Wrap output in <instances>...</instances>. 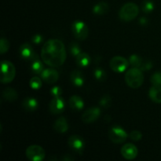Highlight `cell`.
Listing matches in <instances>:
<instances>
[{"label": "cell", "instance_id": "obj_1", "mask_svg": "<svg viewBox=\"0 0 161 161\" xmlns=\"http://www.w3.org/2000/svg\"><path fill=\"white\" fill-rule=\"evenodd\" d=\"M66 58L65 47L59 39H50L42 46L41 58L50 67H60L64 64Z\"/></svg>", "mask_w": 161, "mask_h": 161}, {"label": "cell", "instance_id": "obj_2", "mask_svg": "<svg viewBox=\"0 0 161 161\" xmlns=\"http://www.w3.org/2000/svg\"><path fill=\"white\" fill-rule=\"evenodd\" d=\"M125 82L130 87L137 89L142 85L144 82V75L138 68H131L125 74Z\"/></svg>", "mask_w": 161, "mask_h": 161}, {"label": "cell", "instance_id": "obj_3", "mask_svg": "<svg viewBox=\"0 0 161 161\" xmlns=\"http://www.w3.org/2000/svg\"><path fill=\"white\" fill-rule=\"evenodd\" d=\"M138 6L133 3H128L124 4L119 9V17L124 21H130L138 17Z\"/></svg>", "mask_w": 161, "mask_h": 161}, {"label": "cell", "instance_id": "obj_4", "mask_svg": "<svg viewBox=\"0 0 161 161\" xmlns=\"http://www.w3.org/2000/svg\"><path fill=\"white\" fill-rule=\"evenodd\" d=\"M16 69L14 64L9 61H3L1 64V77L0 81L3 83H9L14 80Z\"/></svg>", "mask_w": 161, "mask_h": 161}, {"label": "cell", "instance_id": "obj_5", "mask_svg": "<svg viewBox=\"0 0 161 161\" xmlns=\"http://www.w3.org/2000/svg\"><path fill=\"white\" fill-rule=\"evenodd\" d=\"M27 158L31 161H42L45 158V150L38 145H33L27 148L25 151Z\"/></svg>", "mask_w": 161, "mask_h": 161}, {"label": "cell", "instance_id": "obj_6", "mask_svg": "<svg viewBox=\"0 0 161 161\" xmlns=\"http://www.w3.org/2000/svg\"><path fill=\"white\" fill-rule=\"evenodd\" d=\"M72 31L74 36L79 40H85L89 33L88 27L81 20H75L73 22L72 25Z\"/></svg>", "mask_w": 161, "mask_h": 161}, {"label": "cell", "instance_id": "obj_7", "mask_svg": "<svg viewBox=\"0 0 161 161\" xmlns=\"http://www.w3.org/2000/svg\"><path fill=\"white\" fill-rule=\"evenodd\" d=\"M108 137L113 143L120 144L124 142L128 137L127 132L119 126H113L108 132Z\"/></svg>", "mask_w": 161, "mask_h": 161}, {"label": "cell", "instance_id": "obj_8", "mask_svg": "<svg viewBox=\"0 0 161 161\" xmlns=\"http://www.w3.org/2000/svg\"><path fill=\"white\" fill-rule=\"evenodd\" d=\"M129 61H127L126 58L120 56H116L112 58L110 61L109 65L113 71L117 73L124 72L129 66Z\"/></svg>", "mask_w": 161, "mask_h": 161}, {"label": "cell", "instance_id": "obj_9", "mask_svg": "<svg viewBox=\"0 0 161 161\" xmlns=\"http://www.w3.org/2000/svg\"><path fill=\"white\" fill-rule=\"evenodd\" d=\"M68 144L70 149L79 154L83 153L85 147V142L80 135H72L68 140Z\"/></svg>", "mask_w": 161, "mask_h": 161}, {"label": "cell", "instance_id": "obj_10", "mask_svg": "<svg viewBox=\"0 0 161 161\" xmlns=\"http://www.w3.org/2000/svg\"><path fill=\"white\" fill-rule=\"evenodd\" d=\"M19 54L22 59L28 61H31L38 58L31 46L28 43H24L20 46L19 48Z\"/></svg>", "mask_w": 161, "mask_h": 161}, {"label": "cell", "instance_id": "obj_11", "mask_svg": "<svg viewBox=\"0 0 161 161\" xmlns=\"http://www.w3.org/2000/svg\"><path fill=\"white\" fill-rule=\"evenodd\" d=\"M101 115V110L98 107H92L83 113L82 116V120L85 124H91V123L94 122L99 118Z\"/></svg>", "mask_w": 161, "mask_h": 161}, {"label": "cell", "instance_id": "obj_12", "mask_svg": "<svg viewBox=\"0 0 161 161\" xmlns=\"http://www.w3.org/2000/svg\"><path fill=\"white\" fill-rule=\"evenodd\" d=\"M50 113L53 114H61L64 111L65 108V103L64 99L61 97H55L50 101L49 105Z\"/></svg>", "mask_w": 161, "mask_h": 161}, {"label": "cell", "instance_id": "obj_13", "mask_svg": "<svg viewBox=\"0 0 161 161\" xmlns=\"http://www.w3.org/2000/svg\"><path fill=\"white\" fill-rule=\"evenodd\" d=\"M121 154L126 160H132L136 158L138 156V148L132 143H127L121 149Z\"/></svg>", "mask_w": 161, "mask_h": 161}, {"label": "cell", "instance_id": "obj_14", "mask_svg": "<svg viewBox=\"0 0 161 161\" xmlns=\"http://www.w3.org/2000/svg\"><path fill=\"white\" fill-rule=\"evenodd\" d=\"M40 75L42 80L47 83H49V84H53V83H56L58 80V78H59L58 72L53 69H44Z\"/></svg>", "mask_w": 161, "mask_h": 161}, {"label": "cell", "instance_id": "obj_15", "mask_svg": "<svg viewBox=\"0 0 161 161\" xmlns=\"http://www.w3.org/2000/svg\"><path fill=\"white\" fill-rule=\"evenodd\" d=\"M22 107L27 112H35L39 107V102L34 97H26L22 102Z\"/></svg>", "mask_w": 161, "mask_h": 161}, {"label": "cell", "instance_id": "obj_16", "mask_svg": "<svg viewBox=\"0 0 161 161\" xmlns=\"http://www.w3.org/2000/svg\"><path fill=\"white\" fill-rule=\"evenodd\" d=\"M69 106H70L71 109L73 111L80 112L83 108L84 102L80 96L73 95L69 99Z\"/></svg>", "mask_w": 161, "mask_h": 161}, {"label": "cell", "instance_id": "obj_17", "mask_svg": "<svg viewBox=\"0 0 161 161\" xmlns=\"http://www.w3.org/2000/svg\"><path fill=\"white\" fill-rule=\"evenodd\" d=\"M70 80L71 82L74 86H77V87H80L84 84L85 79L83 75L80 71L74 70L72 71V73L70 75Z\"/></svg>", "mask_w": 161, "mask_h": 161}, {"label": "cell", "instance_id": "obj_18", "mask_svg": "<svg viewBox=\"0 0 161 161\" xmlns=\"http://www.w3.org/2000/svg\"><path fill=\"white\" fill-rule=\"evenodd\" d=\"M53 128L58 133H65L69 130V124L64 117H60L57 119L53 124Z\"/></svg>", "mask_w": 161, "mask_h": 161}, {"label": "cell", "instance_id": "obj_19", "mask_svg": "<svg viewBox=\"0 0 161 161\" xmlns=\"http://www.w3.org/2000/svg\"><path fill=\"white\" fill-rule=\"evenodd\" d=\"M149 98L156 103H161V86L153 85L149 89Z\"/></svg>", "mask_w": 161, "mask_h": 161}, {"label": "cell", "instance_id": "obj_20", "mask_svg": "<svg viewBox=\"0 0 161 161\" xmlns=\"http://www.w3.org/2000/svg\"><path fill=\"white\" fill-rule=\"evenodd\" d=\"M75 61H76V64L79 67L86 68L89 65L90 63H91V59L89 54H87L86 53H83V52H82L81 53H80V54L76 57Z\"/></svg>", "mask_w": 161, "mask_h": 161}, {"label": "cell", "instance_id": "obj_21", "mask_svg": "<svg viewBox=\"0 0 161 161\" xmlns=\"http://www.w3.org/2000/svg\"><path fill=\"white\" fill-rule=\"evenodd\" d=\"M3 97L8 102H14L18 97V94L13 88L6 87L3 91Z\"/></svg>", "mask_w": 161, "mask_h": 161}, {"label": "cell", "instance_id": "obj_22", "mask_svg": "<svg viewBox=\"0 0 161 161\" xmlns=\"http://www.w3.org/2000/svg\"><path fill=\"white\" fill-rule=\"evenodd\" d=\"M44 70L43 64L39 59V57L31 61V72L34 75H39Z\"/></svg>", "mask_w": 161, "mask_h": 161}, {"label": "cell", "instance_id": "obj_23", "mask_svg": "<svg viewBox=\"0 0 161 161\" xmlns=\"http://www.w3.org/2000/svg\"><path fill=\"white\" fill-rule=\"evenodd\" d=\"M108 9H109V7H108V3L105 2H100L93 7V13L96 15H104L108 12Z\"/></svg>", "mask_w": 161, "mask_h": 161}, {"label": "cell", "instance_id": "obj_24", "mask_svg": "<svg viewBox=\"0 0 161 161\" xmlns=\"http://www.w3.org/2000/svg\"><path fill=\"white\" fill-rule=\"evenodd\" d=\"M143 59L139 56V55H137V54H132L131 56L129 58V63L131 64L133 67L135 68H140L142 67L143 64Z\"/></svg>", "mask_w": 161, "mask_h": 161}, {"label": "cell", "instance_id": "obj_25", "mask_svg": "<svg viewBox=\"0 0 161 161\" xmlns=\"http://www.w3.org/2000/svg\"><path fill=\"white\" fill-rule=\"evenodd\" d=\"M94 75L96 80L99 82H104L107 79L106 72L102 68H96L94 71Z\"/></svg>", "mask_w": 161, "mask_h": 161}, {"label": "cell", "instance_id": "obj_26", "mask_svg": "<svg viewBox=\"0 0 161 161\" xmlns=\"http://www.w3.org/2000/svg\"><path fill=\"white\" fill-rule=\"evenodd\" d=\"M69 51L72 56L76 58L80 53H81V49H80V45L75 42H72L69 45Z\"/></svg>", "mask_w": 161, "mask_h": 161}, {"label": "cell", "instance_id": "obj_27", "mask_svg": "<svg viewBox=\"0 0 161 161\" xmlns=\"http://www.w3.org/2000/svg\"><path fill=\"white\" fill-rule=\"evenodd\" d=\"M29 85L31 86V88H32L33 90H39L42 87V80L39 79V77L35 76L33 78H31L29 82Z\"/></svg>", "mask_w": 161, "mask_h": 161}, {"label": "cell", "instance_id": "obj_28", "mask_svg": "<svg viewBox=\"0 0 161 161\" xmlns=\"http://www.w3.org/2000/svg\"><path fill=\"white\" fill-rule=\"evenodd\" d=\"M112 98L109 95H104L99 101V105L104 108H108L111 106Z\"/></svg>", "mask_w": 161, "mask_h": 161}, {"label": "cell", "instance_id": "obj_29", "mask_svg": "<svg viewBox=\"0 0 161 161\" xmlns=\"http://www.w3.org/2000/svg\"><path fill=\"white\" fill-rule=\"evenodd\" d=\"M154 3L150 0H146L142 4V10L143 12L146 13V14H149V13L153 12L154 9Z\"/></svg>", "mask_w": 161, "mask_h": 161}, {"label": "cell", "instance_id": "obj_30", "mask_svg": "<svg viewBox=\"0 0 161 161\" xmlns=\"http://www.w3.org/2000/svg\"><path fill=\"white\" fill-rule=\"evenodd\" d=\"M9 49V41L4 37L1 38L0 40V53L1 54H4L6 52H7Z\"/></svg>", "mask_w": 161, "mask_h": 161}, {"label": "cell", "instance_id": "obj_31", "mask_svg": "<svg viewBox=\"0 0 161 161\" xmlns=\"http://www.w3.org/2000/svg\"><path fill=\"white\" fill-rule=\"evenodd\" d=\"M150 81L153 85L161 86V72H157L153 74L150 78Z\"/></svg>", "mask_w": 161, "mask_h": 161}, {"label": "cell", "instance_id": "obj_32", "mask_svg": "<svg viewBox=\"0 0 161 161\" xmlns=\"http://www.w3.org/2000/svg\"><path fill=\"white\" fill-rule=\"evenodd\" d=\"M129 137H130V138L131 140L137 142L142 139V133L139 131V130H132V131L130 132V135H129Z\"/></svg>", "mask_w": 161, "mask_h": 161}, {"label": "cell", "instance_id": "obj_33", "mask_svg": "<svg viewBox=\"0 0 161 161\" xmlns=\"http://www.w3.org/2000/svg\"><path fill=\"white\" fill-rule=\"evenodd\" d=\"M50 93L53 97H61V94H62V89L59 86H55L50 89Z\"/></svg>", "mask_w": 161, "mask_h": 161}, {"label": "cell", "instance_id": "obj_34", "mask_svg": "<svg viewBox=\"0 0 161 161\" xmlns=\"http://www.w3.org/2000/svg\"><path fill=\"white\" fill-rule=\"evenodd\" d=\"M44 38L42 35H39V34H36L34 35V36L31 37V41H32L33 43L35 44H40L41 42L43 41Z\"/></svg>", "mask_w": 161, "mask_h": 161}, {"label": "cell", "instance_id": "obj_35", "mask_svg": "<svg viewBox=\"0 0 161 161\" xmlns=\"http://www.w3.org/2000/svg\"><path fill=\"white\" fill-rule=\"evenodd\" d=\"M153 68V63L151 62V61H145V62H143L142 65V67L140 68V69H141L142 71H148L149 70V69H151Z\"/></svg>", "mask_w": 161, "mask_h": 161}, {"label": "cell", "instance_id": "obj_36", "mask_svg": "<svg viewBox=\"0 0 161 161\" xmlns=\"http://www.w3.org/2000/svg\"><path fill=\"white\" fill-rule=\"evenodd\" d=\"M61 160H65V161H71V160H75V158L72 157H71L70 155H68V154H66V155H64V157H63L62 158H61Z\"/></svg>", "mask_w": 161, "mask_h": 161}, {"label": "cell", "instance_id": "obj_37", "mask_svg": "<svg viewBox=\"0 0 161 161\" xmlns=\"http://www.w3.org/2000/svg\"><path fill=\"white\" fill-rule=\"evenodd\" d=\"M140 23H141L142 25H145L148 23L147 19L145 18V17H142V18L140 19Z\"/></svg>", "mask_w": 161, "mask_h": 161}]
</instances>
